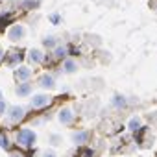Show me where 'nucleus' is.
<instances>
[{
  "label": "nucleus",
  "instance_id": "f257e3e1",
  "mask_svg": "<svg viewBox=\"0 0 157 157\" xmlns=\"http://www.w3.org/2000/svg\"><path fill=\"white\" fill-rule=\"evenodd\" d=\"M15 140H17L19 148H22V150H30V148H33V146L37 144V133H35L32 128H21V129L17 131Z\"/></svg>",
  "mask_w": 157,
  "mask_h": 157
},
{
  "label": "nucleus",
  "instance_id": "f03ea898",
  "mask_svg": "<svg viewBox=\"0 0 157 157\" xmlns=\"http://www.w3.org/2000/svg\"><path fill=\"white\" fill-rule=\"evenodd\" d=\"M26 35H28V28H26V24H22V22H13V24L10 26V30H8V33H6L8 41H10V43H15V44L21 43V41H24Z\"/></svg>",
  "mask_w": 157,
  "mask_h": 157
},
{
  "label": "nucleus",
  "instance_id": "7ed1b4c3",
  "mask_svg": "<svg viewBox=\"0 0 157 157\" xmlns=\"http://www.w3.org/2000/svg\"><path fill=\"white\" fill-rule=\"evenodd\" d=\"M26 115H28V111H26L24 105H19V104H17V105H10L8 111H6V122L11 124V126L21 124V122L26 118Z\"/></svg>",
  "mask_w": 157,
  "mask_h": 157
},
{
  "label": "nucleus",
  "instance_id": "20e7f679",
  "mask_svg": "<svg viewBox=\"0 0 157 157\" xmlns=\"http://www.w3.org/2000/svg\"><path fill=\"white\" fill-rule=\"evenodd\" d=\"M54 102V98L48 94V93H35L30 96V107L35 109V111H43L46 107H50Z\"/></svg>",
  "mask_w": 157,
  "mask_h": 157
},
{
  "label": "nucleus",
  "instance_id": "39448f33",
  "mask_svg": "<svg viewBox=\"0 0 157 157\" xmlns=\"http://www.w3.org/2000/svg\"><path fill=\"white\" fill-rule=\"evenodd\" d=\"M76 118H78V115H76V111L70 107V105H65V107H59V111H57V122L61 124V126H72L74 122H76Z\"/></svg>",
  "mask_w": 157,
  "mask_h": 157
},
{
  "label": "nucleus",
  "instance_id": "423d86ee",
  "mask_svg": "<svg viewBox=\"0 0 157 157\" xmlns=\"http://www.w3.org/2000/svg\"><path fill=\"white\" fill-rule=\"evenodd\" d=\"M24 59H26V52H24V50H21V48H15V50L6 52V57H4L6 65H8V67H11V68H15V67L22 65V61H24Z\"/></svg>",
  "mask_w": 157,
  "mask_h": 157
},
{
  "label": "nucleus",
  "instance_id": "0eeeda50",
  "mask_svg": "<svg viewBox=\"0 0 157 157\" xmlns=\"http://www.w3.org/2000/svg\"><path fill=\"white\" fill-rule=\"evenodd\" d=\"M35 83H37V87L39 89H43V91H54L56 89V76L54 74H50V72H43V74H39L37 76V80H35Z\"/></svg>",
  "mask_w": 157,
  "mask_h": 157
},
{
  "label": "nucleus",
  "instance_id": "6e6552de",
  "mask_svg": "<svg viewBox=\"0 0 157 157\" xmlns=\"http://www.w3.org/2000/svg\"><path fill=\"white\" fill-rule=\"evenodd\" d=\"M70 140H72V144H76L78 148H82V146L89 144V140H91V131H89V129H74L72 135H70Z\"/></svg>",
  "mask_w": 157,
  "mask_h": 157
},
{
  "label": "nucleus",
  "instance_id": "1a4fd4ad",
  "mask_svg": "<svg viewBox=\"0 0 157 157\" xmlns=\"http://www.w3.org/2000/svg\"><path fill=\"white\" fill-rule=\"evenodd\" d=\"M32 76H33V70H32V67H28V65H19V67L13 68V78L17 80V83H21V82H30Z\"/></svg>",
  "mask_w": 157,
  "mask_h": 157
},
{
  "label": "nucleus",
  "instance_id": "9d476101",
  "mask_svg": "<svg viewBox=\"0 0 157 157\" xmlns=\"http://www.w3.org/2000/svg\"><path fill=\"white\" fill-rule=\"evenodd\" d=\"M26 59L32 65H43L46 61V54L41 48H30V50H26Z\"/></svg>",
  "mask_w": 157,
  "mask_h": 157
},
{
  "label": "nucleus",
  "instance_id": "9b49d317",
  "mask_svg": "<svg viewBox=\"0 0 157 157\" xmlns=\"http://www.w3.org/2000/svg\"><path fill=\"white\" fill-rule=\"evenodd\" d=\"M15 94H17L19 98H30V96L33 94V83H30V82H21V83H17Z\"/></svg>",
  "mask_w": 157,
  "mask_h": 157
},
{
  "label": "nucleus",
  "instance_id": "f8f14e48",
  "mask_svg": "<svg viewBox=\"0 0 157 157\" xmlns=\"http://www.w3.org/2000/svg\"><path fill=\"white\" fill-rule=\"evenodd\" d=\"M109 104H111V107H113V109L122 111V109H126V107H128V98H126L124 94H120V93H115V94L111 96Z\"/></svg>",
  "mask_w": 157,
  "mask_h": 157
},
{
  "label": "nucleus",
  "instance_id": "ddd939ff",
  "mask_svg": "<svg viewBox=\"0 0 157 157\" xmlns=\"http://www.w3.org/2000/svg\"><path fill=\"white\" fill-rule=\"evenodd\" d=\"M78 70H80V65H78V61H76L74 57L63 59V63H61V72H65V74H74V72H78Z\"/></svg>",
  "mask_w": 157,
  "mask_h": 157
},
{
  "label": "nucleus",
  "instance_id": "4468645a",
  "mask_svg": "<svg viewBox=\"0 0 157 157\" xmlns=\"http://www.w3.org/2000/svg\"><path fill=\"white\" fill-rule=\"evenodd\" d=\"M142 124H144V122H142V117H140V115H133V117H129L126 128H128L129 133H137V131L142 128Z\"/></svg>",
  "mask_w": 157,
  "mask_h": 157
},
{
  "label": "nucleus",
  "instance_id": "2eb2a0df",
  "mask_svg": "<svg viewBox=\"0 0 157 157\" xmlns=\"http://www.w3.org/2000/svg\"><path fill=\"white\" fill-rule=\"evenodd\" d=\"M52 56H54V59H61V61L67 59V57H68V46L59 43V44L52 50Z\"/></svg>",
  "mask_w": 157,
  "mask_h": 157
},
{
  "label": "nucleus",
  "instance_id": "dca6fc26",
  "mask_svg": "<svg viewBox=\"0 0 157 157\" xmlns=\"http://www.w3.org/2000/svg\"><path fill=\"white\" fill-rule=\"evenodd\" d=\"M57 44H59V41H57V37H56V35H44V37H43V46H44V48L54 50Z\"/></svg>",
  "mask_w": 157,
  "mask_h": 157
},
{
  "label": "nucleus",
  "instance_id": "f3484780",
  "mask_svg": "<svg viewBox=\"0 0 157 157\" xmlns=\"http://www.w3.org/2000/svg\"><path fill=\"white\" fill-rule=\"evenodd\" d=\"M41 0H21V10L24 11H33L35 8H39Z\"/></svg>",
  "mask_w": 157,
  "mask_h": 157
},
{
  "label": "nucleus",
  "instance_id": "a211bd4d",
  "mask_svg": "<svg viewBox=\"0 0 157 157\" xmlns=\"http://www.w3.org/2000/svg\"><path fill=\"white\" fill-rule=\"evenodd\" d=\"M48 144L50 146H61L63 144V137L59 133H50L48 135Z\"/></svg>",
  "mask_w": 157,
  "mask_h": 157
},
{
  "label": "nucleus",
  "instance_id": "6ab92c4d",
  "mask_svg": "<svg viewBox=\"0 0 157 157\" xmlns=\"http://www.w3.org/2000/svg\"><path fill=\"white\" fill-rule=\"evenodd\" d=\"M0 148L2 150H11V142H10V137L6 133H0Z\"/></svg>",
  "mask_w": 157,
  "mask_h": 157
},
{
  "label": "nucleus",
  "instance_id": "aec40b11",
  "mask_svg": "<svg viewBox=\"0 0 157 157\" xmlns=\"http://www.w3.org/2000/svg\"><path fill=\"white\" fill-rule=\"evenodd\" d=\"M39 157H59L54 150H50V148H46V150H41V153H39Z\"/></svg>",
  "mask_w": 157,
  "mask_h": 157
},
{
  "label": "nucleus",
  "instance_id": "412c9836",
  "mask_svg": "<svg viewBox=\"0 0 157 157\" xmlns=\"http://www.w3.org/2000/svg\"><path fill=\"white\" fill-rule=\"evenodd\" d=\"M48 21L54 24V26H57L59 22H61V17H59V13H50V17H48Z\"/></svg>",
  "mask_w": 157,
  "mask_h": 157
},
{
  "label": "nucleus",
  "instance_id": "4be33fe9",
  "mask_svg": "<svg viewBox=\"0 0 157 157\" xmlns=\"http://www.w3.org/2000/svg\"><path fill=\"white\" fill-rule=\"evenodd\" d=\"M6 111H8V102L4 98H0V117L6 115Z\"/></svg>",
  "mask_w": 157,
  "mask_h": 157
},
{
  "label": "nucleus",
  "instance_id": "5701e85b",
  "mask_svg": "<svg viewBox=\"0 0 157 157\" xmlns=\"http://www.w3.org/2000/svg\"><path fill=\"white\" fill-rule=\"evenodd\" d=\"M10 155L11 157H26L22 151H19V150H10Z\"/></svg>",
  "mask_w": 157,
  "mask_h": 157
},
{
  "label": "nucleus",
  "instance_id": "b1692460",
  "mask_svg": "<svg viewBox=\"0 0 157 157\" xmlns=\"http://www.w3.org/2000/svg\"><path fill=\"white\" fill-rule=\"evenodd\" d=\"M4 57H6V50L2 48V44H0V63L4 61Z\"/></svg>",
  "mask_w": 157,
  "mask_h": 157
},
{
  "label": "nucleus",
  "instance_id": "393cba45",
  "mask_svg": "<svg viewBox=\"0 0 157 157\" xmlns=\"http://www.w3.org/2000/svg\"><path fill=\"white\" fill-rule=\"evenodd\" d=\"M0 98H4V94H2V91H0Z\"/></svg>",
  "mask_w": 157,
  "mask_h": 157
}]
</instances>
